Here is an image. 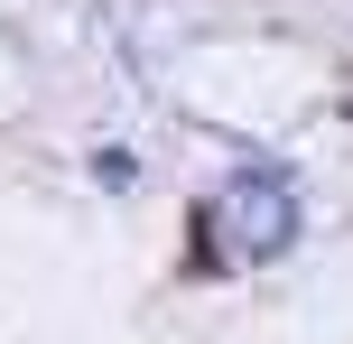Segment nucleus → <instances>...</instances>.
<instances>
[{
    "label": "nucleus",
    "mask_w": 353,
    "mask_h": 344,
    "mask_svg": "<svg viewBox=\"0 0 353 344\" xmlns=\"http://www.w3.org/2000/svg\"><path fill=\"white\" fill-rule=\"evenodd\" d=\"M298 242V186L270 177V168H242L223 196L195 214V270H223V261H261V252H288Z\"/></svg>",
    "instance_id": "1"
}]
</instances>
